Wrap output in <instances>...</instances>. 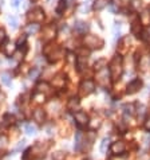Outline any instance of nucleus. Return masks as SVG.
I'll list each match as a JSON object with an SVG mask.
<instances>
[{
	"label": "nucleus",
	"instance_id": "obj_1",
	"mask_svg": "<svg viewBox=\"0 0 150 160\" xmlns=\"http://www.w3.org/2000/svg\"><path fill=\"white\" fill-rule=\"evenodd\" d=\"M109 71H110V77L112 81H118L122 76L123 66H122V57L121 55H114L112 59L109 63Z\"/></svg>",
	"mask_w": 150,
	"mask_h": 160
},
{
	"label": "nucleus",
	"instance_id": "obj_2",
	"mask_svg": "<svg viewBox=\"0 0 150 160\" xmlns=\"http://www.w3.org/2000/svg\"><path fill=\"white\" fill-rule=\"evenodd\" d=\"M84 45H86V47H88V49H101L102 46H103V40H102L99 36L97 35H86L84 36Z\"/></svg>",
	"mask_w": 150,
	"mask_h": 160
},
{
	"label": "nucleus",
	"instance_id": "obj_3",
	"mask_svg": "<svg viewBox=\"0 0 150 160\" xmlns=\"http://www.w3.org/2000/svg\"><path fill=\"white\" fill-rule=\"evenodd\" d=\"M97 84L98 85H101V86H103V87H106L107 85H109V82H110V71H109V69L107 67H105V69H102V70H99L97 73Z\"/></svg>",
	"mask_w": 150,
	"mask_h": 160
},
{
	"label": "nucleus",
	"instance_id": "obj_4",
	"mask_svg": "<svg viewBox=\"0 0 150 160\" xmlns=\"http://www.w3.org/2000/svg\"><path fill=\"white\" fill-rule=\"evenodd\" d=\"M95 89V84L91 80H84L82 81L80 86H79V93L80 96H88V94H91Z\"/></svg>",
	"mask_w": 150,
	"mask_h": 160
},
{
	"label": "nucleus",
	"instance_id": "obj_5",
	"mask_svg": "<svg viewBox=\"0 0 150 160\" xmlns=\"http://www.w3.org/2000/svg\"><path fill=\"white\" fill-rule=\"evenodd\" d=\"M43 19H44V12L39 7H35V8H32L28 12V20L31 23H40Z\"/></svg>",
	"mask_w": 150,
	"mask_h": 160
},
{
	"label": "nucleus",
	"instance_id": "obj_6",
	"mask_svg": "<svg viewBox=\"0 0 150 160\" xmlns=\"http://www.w3.org/2000/svg\"><path fill=\"white\" fill-rule=\"evenodd\" d=\"M110 151H111L112 155L119 156V155L125 154V151H126V144H125L123 141H114V143L111 144V147H110Z\"/></svg>",
	"mask_w": 150,
	"mask_h": 160
},
{
	"label": "nucleus",
	"instance_id": "obj_7",
	"mask_svg": "<svg viewBox=\"0 0 150 160\" xmlns=\"http://www.w3.org/2000/svg\"><path fill=\"white\" fill-rule=\"evenodd\" d=\"M141 87H142V81L139 80V78H135V80H133L131 82H129L127 89H126V93L127 94H134V93H137Z\"/></svg>",
	"mask_w": 150,
	"mask_h": 160
},
{
	"label": "nucleus",
	"instance_id": "obj_8",
	"mask_svg": "<svg viewBox=\"0 0 150 160\" xmlns=\"http://www.w3.org/2000/svg\"><path fill=\"white\" fill-rule=\"evenodd\" d=\"M74 118L77 121V124L79 127H84V125L88 124V116L86 114V112H82V110H78L77 113L74 114Z\"/></svg>",
	"mask_w": 150,
	"mask_h": 160
},
{
	"label": "nucleus",
	"instance_id": "obj_9",
	"mask_svg": "<svg viewBox=\"0 0 150 160\" xmlns=\"http://www.w3.org/2000/svg\"><path fill=\"white\" fill-rule=\"evenodd\" d=\"M88 28H90V26L86 22H80V20L79 22H75L74 24V31L79 34H86V31H88Z\"/></svg>",
	"mask_w": 150,
	"mask_h": 160
},
{
	"label": "nucleus",
	"instance_id": "obj_10",
	"mask_svg": "<svg viewBox=\"0 0 150 160\" xmlns=\"http://www.w3.org/2000/svg\"><path fill=\"white\" fill-rule=\"evenodd\" d=\"M111 0H95V2L93 3V8L95 9V11H101V9L106 8L107 6L111 4Z\"/></svg>",
	"mask_w": 150,
	"mask_h": 160
},
{
	"label": "nucleus",
	"instance_id": "obj_11",
	"mask_svg": "<svg viewBox=\"0 0 150 160\" xmlns=\"http://www.w3.org/2000/svg\"><path fill=\"white\" fill-rule=\"evenodd\" d=\"M32 117H34V120L38 121V122H43L44 118H46V113H44L43 109L38 108V109H35V110H34Z\"/></svg>",
	"mask_w": 150,
	"mask_h": 160
},
{
	"label": "nucleus",
	"instance_id": "obj_12",
	"mask_svg": "<svg viewBox=\"0 0 150 160\" xmlns=\"http://www.w3.org/2000/svg\"><path fill=\"white\" fill-rule=\"evenodd\" d=\"M131 32L134 34V35H137V36L141 35V32H142V26H141V20H139V19L134 20V22L131 23Z\"/></svg>",
	"mask_w": 150,
	"mask_h": 160
},
{
	"label": "nucleus",
	"instance_id": "obj_13",
	"mask_svg": "<svg viewBox=\"0 0 150 160\" xmlns=\"http://www.w3.org/2000/svg\"><path fill=\"white\" fill-rule=\"evenodd\" d=\"M79 98H77V97H74V98H71V100H69V104H67V109L71 112H75V110H78L79 109Z\"/></svg>",
	"mask_w": 150,
	"mask_h": 160
},
{
	"label": "nucleus",
	"instance_id": "obj_14",
	"mask_svg": "<svg viewBox=\"0 0 150 160\" xmlns=\"http://www.w3.org/2000/svg\"><path fill=\"white\" fill-rule=\"evenodd\" d=\"M82 140H83V135H82V132H77V135H75V151H80L82 149Z\"/></svg>",
	"mask_w": 150,
	"mask_h": 160
},
{
	"label": "nucleus",
	"instance_id": "obj_15",
	"mask_svg": "<svg viewBox=\"0 0 150 160\" xmlns=\"http://www.w3.org/2000/svg\"><path fill=\"white\" fill-rule=\"evenodd\" d=\"M64 84H66V80H64V77L62 76V74H59V76H56L55 78H54L52 81V85L56 87H63Z\"/></svg>",
	"mask_w": 150,
	"mask_h": 160
},
{
	"label": "nucleus",
	"instance_id": "obj_16",
	"mask_svg": "<svg viewBox=\"0 0 150 160\" xmlns=\"http://www.w3.org/2000/svg\"><path fill=\"white\" fill-rule=\"evenodd\" d=\"M66 7H67V2L66 0H59V3H58V6H56V13L58 15H62L63 11L66 9Z\"/></svg>",
	"mask_w": 150,
	"mask_h": 160
},
{
	"label": "nucleus",
	"instance_id": "obj_17",
	"mask_svg": "<svg viewBox=\"0 0 150 160\" xmlns=\"http://www.w3.org/2000/svg\"><path fill=\"white\" fill-rule=\"evenodd\" d=\"M13 120H15V118H13V116L12 114H5L4 117H3V122H2V127H8V125H11L12 122H13Z\"/></svg>",
	"mask_w": 150,
	"mask_h": 160
},
{
	"label": "nucleus",
	"instance_id": "obj_18",
	"mask_svg": "<svg viewBox=\"0 0 150 160\" xmlns=\"http://www.w3.org/2000/svg\"><path fill=\"white\" fill-rule=\"evenodd\" d=\"M38 31H39V24H38V23H31V24H28L26 28L27 34H35Z\"/></svg>",
	"mask_w": 150,
	"mask_h": 160
},
{
	"label": "nucleus",
	"instance_id": "obj_19",
	"mask_svg": "<svg viewBox=\"0 0 150 160\" xmlns=\"http://www.w3.org/2000/svg\"><path fill=\"white\" fill-rule=\"evenodd\" d=\"M0 80H2V82L4 84L5 86H9V85H11V76H9V73H2Z\"/></svg>",
	"mask_w": 150,
	"mask_h": 160
},
{
	"label": "nucleus",
	"instance_id": "obj_20",
	"mask_svg": "<svg viewBox=\"0 0 150 160\" xmlns=\"http://www.w3.org/2000/svg\"><path fill=\"white\" fill-rule=\"evenodd\" d=\"M134 106H135L134 104H126V105H123V113L131 116L133 113H134V110H135Z\"/></svg>",
	"mask_w": 150,
	"mask_h": 160
},
{
	"label": "nucleus",
	"instance_id": "obj_21",
	"mask_svg": "<svg viewBox=\"0 0 150 160\" xmlns=\"http://www.w3.org/2000/svg\"><path fill=\"white\" fill-rule=\"evenodd\" d=\"M24 131H26V133H27V135L32 136V135H35V133H36V127H35V125H32V124H26Z\"/></svg>",
	"mask_w": 150,
	"mask_h": 160
},
{
	"label": "nucleus",
	"instance_id": "obj_22",
	"mask_svg": "<svg viewBox=\"0 0 150 160\" xmlns=\"http://www.w3.org/2000/svg\"><path fill=\"white\" fill-rule=\"evenodd\" d=\"M107 147H109V139L105 137L103 140H102V143H101V152H102V154H105V152L107 151Z\"/></svg>",
	"mask_w": 150,
	"mask_h": 160
},
{
	"label": "nucleus",
	"instance_id": "obj_23",
	"mask_svg": "<svg viewBox=\"0 0 150 160\" xmlns=\"http://www.w3.org/2000/svg\"><path fill=\"white\" fill-rule=\"evenodd\" d=\"M105 67H107L106 66V61L105 59H101V61H98L97 63H95V70H102V69H105Z\"/></svg>",
	"mask_w": 150,
	"mask_h": 160
},
{
	"label": "nucleus",
	"instance_id": "obj_24",
	"mask_svg": "<svg viewBox=\"0 0 150 160\" xmlns=\"http://www.w3.org/2000/svg\"><path fill=\"white\" fill-rule=\"evenodd\" d=\"M139 36H141V39L145 40V42H150V31H148V30H144Z\"/></svg>",
	"mask_w": 150,
	"mask_h": 160
},
{
	"label": "nucleus",
	"instance_id": "obj_25",
	"mask_svg": "<svg viewBox=\"0 0 150 160\" xmlns=\"http://www.w3.org/2000/svg\"><path fill=\"white\" fill-rule=\"evenodd\" d=\"M8 22L12 28H16V27H18V19H16L15 16H8Z\"/></svg>",
	"mask_w": 150,
	"mask_h": 160
},
{
	"label": "nucleus",
	"instance_id": "obj_26",
	"mask_svg": "<svg viewBox=\"0 0 150 160\" xmlns=\"http://www.w3.org/2000/svg\"><path fill=\"white\" fill-rule=\"evenodd\" d=\"M3 50H4V53L7 54V55H11V53H12L15 49H13V47H12L11 43H7V45L4 46V49H3Z\"/></svg>",
	"mask_w": 150,
	"mask_h": 160
},
{
	"label": "nucleus",
	"instance_id": "obj_27",
	"mask_svg": "<svg viewBox=\"0 0 150 160\" xmlns=\"http://www.w3.org/2000/svg\"><path fill=\"white\" fill-rule=\"evenodd\" d=\"M52 160H64V154L63 152H56V154H54Z\"/></svg>",
	"mask_w": 150,
	"mask_h": 160
},
{
	"label": "nucleus",
	"instance_id": "obj_28",
	"mask_svg": "<svg viewBox=\"0 0 150 160\" xmlns=\"http://www.w3.org/2000/svg\"><path fill=\"white\" fill-rule=\"evenodd\" d=\"M145 106L142 104H139V105H137V113H138V116H144L145 114Z\"/></svg>",
	"mask_w": 150,
	"mask_h": 160
},
{
	"label": "nucleus",
	"instance_id": "obj_29",
	"mask_svg": "<svg viewBox=\"0 0 150 160\" xmlns=\"http://www.w3.org/2000/svg\"><path fill=\"white\" fill-rule=\"evenodd\" d=\"M7 141H8V140H7V137H5V136H0V148H5L7 147Z\"/></svg>",
	"mask_w": 150,
	"mask_h": 160
},
{
	"label": "nucleus",
	"instance_id": "obj_30",
	"mask_svg": "<svg viewBox=\"0 0 150 160\" xmlns=\"http://www.w3.org/2000/svg\"><path fill=\"white\" fill-rule=\"evenodd\" d=\"M144 128H145L148 132H150V116H148V117L145 118V121H144Z\"/></svg>",
	"mask_w": 150,
	"mask_h": 160
},
{
	"label": "nucleus",
	"instance_id": "obj_31",
	"mask_svg": "<svg viewBox=\"0 0 150 160\" xmlns=\"http://www.w3.org/2000/svg\"><path fill=\"white\" fill-rule=\"evenodd\" d=\"M39 73H40L39 69H36V67H35V69H32V70H31V73H30V77H31L32 80H35V78H36L38 76H39Z\"/></svg>",
	"mask_w": 150,
	"mask_h": 160
},
{
	"label": "nucleus",
	"instance_id": "obj_32",
	"mask_svg": "<svg viewBox=\"0 0 150 160\" xmlns=\"http://www.w3.org/2000/svg\"><path fill=\"white\" fill-rule=\"evenodd\" d=\"M26 38H27V35H23V36H20V38L18 39V42H16V46H20V45H23V43L26 42Z\"/></svg>",
	"mask_w": 150,
	"mask_h": 160
},
{
	"label": "nucleus",
	"instance_id": "obj_33",
	"mask_svg": "<svg viewBox=\"0 0 150 160\" xmlns=\"http://www.w3.org/2000/svg\"><path fill=\"white\" fill-rule=\"evenodd\" d=\"M35 100L38 101V102H42V101H44V94H35Z\"/></svg>",
	"mask_w": 150,
	"mask_h": 160
},
{
	"label": "nucleus",
	"instance_id": "obj_34",
	"mask_svg": "<svg viewBox=\"0 0 150 160\" xmlns=\"http://www.w3.org/2000/svg\"><path fill=\"white\" fill-rule=\"evenodd\" d=\"M4 39H5V31L3 28H0V42H3Z\"/></svg>",
	"mask_w": 150,
	"mask_h": 160
},
{
	"label": "nucleus",
	"instance_id": "obj_35",
	"mask_svg": "<svg viewBox=\"0 0 150 160\" xmlns=\"http://www.w3.org/2000/svg\"><path fill=\"white\" fill-rule=\"evenodd\" d=\"M20 3H22V0H13L12 2V4H13V7H18Z\"/></svg>",
	"mask_w": 150,
	"mask_h": 160
},
{
	"label": "nucleus",
	"instance_id": "obj_36",
	"mask_svg": "<svg viewBox=\"0 0 150 160\" xmlns=\"http://www.w3.org/2000/svg\"><path fill=\"white\" fill-rule=\"evenodd\" d=\"M69 61H70V62H73V61H74V55H73V54H69Z\"/></svg>",
	"mask_w": 150,
	"mask_h": 160
}]
</instances>
